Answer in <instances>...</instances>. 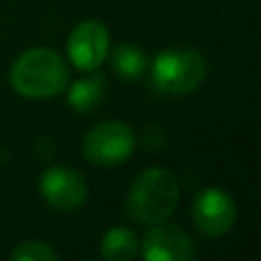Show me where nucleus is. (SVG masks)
<instances>
[{
  "label": "nucleus",
  "instance_id": "1",
  "mask_svg": "<svg viewBox=\"0 0 261 261\" xmlns=\"http://www.w3.org/2000/svg\"><path fill=\"white\" fill-rule=\"evenodd\" d=\"M9 83L21 96L50 99L58 96L69 83V67L53 48H30L14 60Z\"/></svg>",
  "mask_w": 261,
  "mask_h": 261
},
{
  "label": "nucleus",
  "instance_id": "2",
  "mask_svg": "<svg viewBox=\"0 0 261 261\" xmlns=\"http://www.w3.org/2000/svg\"><path fill=\"white\" fill-rule=\"evenodd\" d=\"M179 204V181L165 167H149L140 172L130 184L126 211L140 225H156L176 211Z\"/></svg>",
  "mask_w": 261,
  "mask_h": 261
},
{
  "label": "nucleus",
  "instance_id": "3",
  "mask_svg": "<svg viewBox=\"0 0 261 261\" xmlns=\"http://www.w3.org/2000/svg\"><path fill=\"white\" fill-rule=\"evenodd\" d=\"M149 73L161 94L179 96L195 92L202 85L208 73V64L199 50L174 48L158 53L153 62H149Z\"/></svg>",
  "mask_w": 261,
  "mask_h": 261
},
{
  "label": "nucleus",
  "instance_id": "4",
  "mask_svg": "<svg viewBox=\"0 0 261 261\" xmlns=\"http://www.w3.org/2000/svg\"><path fill=\"white\" fill-rule=\"evenodd\" d=\"M135 138L124 122H101L83 140V156L96 167H115L133 153Z\"/></svg>",
  "mask_w": 261,
  "mask_h": 261
},
{
  "label": "nucleus",
  "instance_id": "5",
  "mask_svg": "<svg viewBox=\"0 0 261 261\" xmlns=\"http://www.w3.org/2000/svg\"><path fill=\"white\" fill-rule=\"evenodd\" d=\"M39 190L55 211H76L87 202V181L81 172L55 165L41 174Z\"/></svg>",
  "mask_w": 261,
  "mask_h": 261
},
{
  "label": "nucleus",
  "instance_id": "6",
  "mask_svg": "<svg viewBox=\"0 0 261 261\" xmlns=\"http://www.w3.org/2000/svg\"><path fill=\"white\" fill-rule=\"evenodd\" d=\"M110 50L108 28L101 21H83L71 30L67 41L69 60L81 71H94Z\"/></svg>",
  "mask_w": 261,
  "mask_h": 261
},
{
  "label": "nucleus",
  "instance_id": "7",
  "mask_svg": "<svg viewBox=\"0 0 261 261\" xmlns=\"http://www.w3.org/2000/svg\"><path fill=\"white\" fill-rule=\"evenodd\" d=\"M193 222L204 236H222L236 222V204L222 188H206L193 202Z\"/></svg>",
  "mask_w": 261,
  "mask_h": 261
},
{
  "label": "nucleus",
  "instance_id": "8",
  "mask_svg": "<svg viewBox=\"0 0 261 261\" xmlns=\"http://www.w3.org/2000/svg\"><path fill=\"white\" fill-rule=\"evenodd\" d=\"M140 248L147 261H190L195 257V243L188 231L179 225H167L165 220L151 225Z\"/></svg>",
  "mask_w": 261,
  "mask_h": 261
},
{
  "label": "nucleus",
  "instance_id": "9",
  "mask_svg": "<svg viewBox=\"0 0 261 261\" xmlns=\"http://www.w3.org/2000/svg\"><path fill=\"white\" fill-rule=\"evenodd\" d=\"M106 99V78L101 73H90L85 78H78L69 87V106L78 113H92Z\"/></svg>",
  "mask_w": 261,
  "mask_h": 261
},
{
  "label": "nucleus",
  "instance_id": "10",
  "mask_svg": "<svg viewBox=\"0 0 261 261\" xmlns=\"http://www.w3.org/2000/svg\"><path fill=\"white\" fill-rule=\"evenodd\" d=\"M110 60H113V71L122 81H138L149 71V55L133 44L117 46Z\"/></svg>",
  "mask_w": 261,
  "mask_h": 261
},
{
  "label": "nucleus",
  "instance_id": "11",
  "mask_svg": "<svg viewBox=\"0 0 261 261\" xmlns=\"http://www.w3.org/2000/svg\"><path fill=\"white\" fill-rule=\"evenodd\" d=\"M140 241L133 229L126 227H115L108 229L106 236L101 239V254L108 261H128L138 254Z\"/></svg>",
  "mask_w": 261,
  "mask_h": 261
},
{
  "label": "nucleus",
  "instance_id": "12",
  "mask_svg": "<svg viewBox=\"0 0 261 261\" xmlns=\"http://www.w3.org/2000/svg\"><path fill=\"white\" fill-rule=\"evenodd\" d=\"M12 259H16V261H55L58 259V252H55L48 243H44V241L30 239L14 248Z\"/></svg>",
  "mask_w": 261,
  "mask_h": 261
}]
</instances>
